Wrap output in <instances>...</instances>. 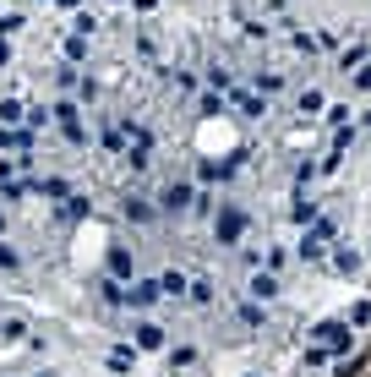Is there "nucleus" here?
I'll return each mask as SVG.
<instances>
[{"mask_svg": "<svg viewBox=\"0 0 371 377\" xmlns=\"http://www.w3.org/2000/svg\"><path fill=\"white\" fill-rule=\"evenodd\" d=\"M241 230H246V213H241V208L219 213V241H241Z\"/></svg>", "mask_w": 371, "mask_h": 377, "instance_id": "nucleus-1", "label": "nucleus"}, {"mask_svg": "<svg viewBox=\"0 0 371 377\" xmlns=\"http://www.w3.org/2000/svg\"><path fill=\"white\" fill-rule=\"evenodd\" d=\"M55 115H61V126H66V137H71V143H83V137H87V131H83V121H77V109H71V104H61Z\"/></svg>", "mask_w": 371, "mask_h": 377, "instance_id": "nucleus-2", "label": "nucleus"}, {"mask_svg": "<svg viewBox=\"0 0 371 377\" xmlns=\"http://www.w3.org/2000/svg\"><path fill=\"white\" fill-rule=\"evenodd\" d=\"M159 285H153V279H142V285H131V306H153V301H159Z\"/></svg>", "mask_w": 371, "mask_h": 377, "instance_id": "nucleus-3", "label": "nucleus"}, {"mask_svg": "<svg viewBox=\"0 0 371 377\" xmlns=\"http://www.w3.org/2000/svg\"><path fill=\"white\" fill-rule=\"evenodd\" d=\"M137 345H142V350H159V345H164V328L142 323V328H137Z\"/></svg>", "mask_w": 371, "mask_h": 377, "instance_id": "nucleus-4", "label": "nucleus"}, {"mask_svg": "<svg viewBox=\"0 0 371 377\" xmlns=\"http://www.w3.org/2000/svg\"><path fill=\"white\" fill-rule=\"evenodd\" d=\"M328 230H333V225H317V230L306 235V246H300V251H306V257H322V241H328Z\"/></svg>", "mask_w": 371, "mask_h": 377, "instance_id": "nucleus-5", "label": "nucleus"}, {"mask_svg": "<svg viewBox=\"0 0 371 377\" xmlns=\"http://www.w3.org/2000/svg\"><path fill=\"white\" fill-rule=\"evenodd\" d=\"M251 295H257V301H268V295H279V285H273V273H257V279H251Z\"/></svg>", "mask_w": 371, "mask_h": 377, "instance_id": "nucleus-6", "label": "nucleus"}, {"mask_svg": "<svg viewBox=\"0 0 371 377\" xmlns=\"http://www.w3.org/2000/svg\"><path fill=\"white\" fill-rule=\"evenodd\" d=\"M186 203H191V186H169V191H164V208H169V213L186 208Z\"/></svg>", "mask_w": 371, "mask_h": 377, "instance_id": "nucleus-7", "label": "nucleus"}, {"mask_svg": "<svg viewBox=\"0 0 371 377\" xmlns=\"http://www.w3.org/2000/svg\"><path fill=\"white\" fill-rule=\"evenodd\" d=\"M159 290H164V295H181V290H191V285H186L181 273H164V279H159Z\"/></svg>", "mask_w": 371, "mask_h": 377, "instance_id": "nucleus-8", "label": "nucleus"}, {"mask_svg": "<svg viewBox=\"0 0 371 377\" xmlns=\"http://www.w3.org/2000/svg\"><path fill=\"white\" fill-rule=\"evenodd\" d=\"M0 268H17V251L11 246H0Z\"/></svg>", "mask_w": 371, "mask_h": 377, "instance_id": "nucleus-9", "label": "nucleus"}, {"mask_svg": "<svg viewBox=\"0 0 371 377\" xmlns=\"http://www.w3.org/2000/svg\"><path fill=\"white\" fill-rule=\"evenodd\" d=\"M44 377H49V372H44Z\"/></svg>", "mask_w": 371, "mask_h": 377, "instance_id": "nucleus-10", "label": "nucleus"}]
</instances>
